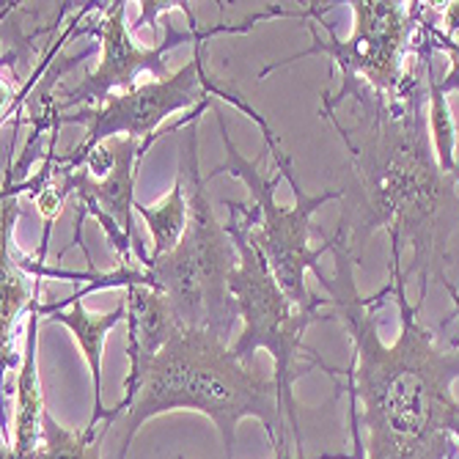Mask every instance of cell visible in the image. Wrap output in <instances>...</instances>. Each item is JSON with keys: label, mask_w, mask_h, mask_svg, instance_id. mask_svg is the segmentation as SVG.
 I'll list each match as a JSON object with an SVG mask.
<instances>
[{"label": "cell", "mask_w": 459, "mask_h": 459, "mask_svg": "<svg viewBox=\"0 0 459 459\" xmlns=\"http://www.w3.org/2000/svg\"><path fill=\"white\" fill-rule=\"evenodd\" d=\"M350 221L342 215L333 234V270L316 273L330 291L352 344V366L330 368L350 380V399L360 402L352 419V459H454L459 432V352L440 350L435 333L421 327L415 314L421 306L407 303L399 262H391V283L371 298L358 295L355 256L347 242ZM344 459V456H319Z\"/></svg>", "instance_id": "6da1fadb"}, {"label": "cell", "mask_w": 459, "mask_h": 459, "mask_svg": "<svg viewBox=\"0 0 459 459\" xmlns=\"http://www.w3.org/2000/svg\"><path fill=\"white\" fill-rule=\"evenodd\" d=\"M419 69L421 58L410 66L402 97L394 102L368 86H358L352 100L363 116L355 127H344L330 110H322V116L342 135L355 169V198L344 204V212L355 210L350 237L355 262H360L363 245L377 229L391 237V262H399L402 245H410L412 262L402 278H419V306H424L429 275L448 262L446 245L459 226V179L446 174L435 157Z\"/></svg>", "instance_id": "7a4b0ae2"}, {"label": "cell", "mask_w": 459, "mask_h": 459, "mask_svg": "<svg viewBox=\"0 0 459 459\" xmlns=\"http://www.w3.org/2000/svg\"><path fill=\"white\" fill-rule=\"evenodd\" d=\"M116 407L124 427L118 459H127L138 429L149 419L174 410L206 415L221 432L226 459H234L239 421L259 419L275 459H289L275 377L242 363L212 330L182 327L154 358L130 366L124 399Z\"/></svg>", "instance_id": "3957f363"}, {"label": "cell", "mask_w": 459, "mask_h": 459, "mask_svg": "<svg viewBox=\"0 0 459 459\" xmlns=\"http://www.w3.org/2000/svg\"><path fill=\"white\" fill-rule=\"evenodd\" d=\"M229 105L242 110L250 121H256V127L262 130V135L267 141V149H270V154H273V160L278 165V174L267 179L259 171L256 160H247L245 154H239V149L234 146L231 135H229L223 113L215 110L226 160L206 179H215L221 174H231V177L245 182V187L250 190V195H254V204H250V206H242L239 201H231V204H234V210L239 215V223H242L247 239L259 247V254L264 256L270 273L275 275L278 286L283 289V295L298 308L319 311L327 300L311 295L308 286H306V273L316 275L322 270L319 256L325 254V250L333 247V239H327L319 247H311V229H314L311 218H314V212L319 210L322 204L339 201V198H344V193L342 190H327V193H319V195H308L303 190V185L298 182L295 162H291V157L278 143L267 118L254 105H247L239 94H234Z\"/></svg>", "instance_id": "277c9868"}, {"label": "cell", "mask_w": 459, "mask_h": 459, "mask_svg": "<svg viewBox=\"0 0 459 459\" xmlns=\"http://www.w3.org/2000/svg\"><path fill=\"white\" fill-rule=\"evenodd\" d=\"M187 187L190 221L171 254L146 259L141 267L152 286L169 298L182 327H204L226 342L239 319L231 273L239 264L234 237L218 221L198 162V121H193L179 146V171Z\"/></svg>", "instance_id": "5b68a950"}, {"label": "cell", "mask_w": 459, "mask_h": 459, "mask_svg": "<svg viewBox=\"0 0 459 459\" xmlns=\"http://www.w3.org/2000/svg\"><path fill=\"white\" fill-rule=\"evenodd\" d=\"M229 234L234 237L239 264L231 273V295L239 311V319L245 322L237 342L231 344V352L242 363H254V355L259 350H267L273 358V377L281 391V410L291 424L298 443V459H303V440H300V427H298V402H295V383L308 374L314 366H300V352H311L303 344V336L311 322L322 319L316 311H306L291 303L283 289L278 286L275 275L270 273L264 256L259 247L247 239L239 215L234 204L229 201Z\"/></svg>", "instance_id": "8992f818"}, {"label": "cell", "mask_w": 459, "mask_h": 459, "mask_svg": "<svg viewBox=\"0 0 459 459\" xmlns=\"http://www.w3.org/2000/svg\"><path fill=\"white\" fill-rule=\"evenodd\" d=\"M355 12V28L350 39H339L327 22L322 28L330 30V39L322 41L314 30L311 50H303L291 58L275 61L262 69L259 77L300 61L311 53L327 56L342 72V86L336 94L322 91V110L336 113V108L352 97L358 86H368L374 94L385 100H399L407 72H402V58L407 53V39L415 30L412 25L424 17V4H399V0H355L347 4Z\"/></svg>", "instance_id": "52a82bcc"}, {"label": "cell", "mask_w": 459, "mask_h": 459, "mask_svg": "<svg viewBox=\"0 0 459 459\" xmlns=\"http://www.w3.org/2000/svg\"><path fill=\"white\" fill-rule=\"evenodd\" d=\"M295 14L303 17L300 12L270 9V12L254 14L250 22L242 28L215 25L210 30H201V36L195 41V50H193V58L182 69L171 72L165 80L138 82L135 89L113 94L102 105L80 108L74 113L56 118L53 138L58 135V127H64V124H86V138H82V143L77 149H72V154H82V152L94 149L97 143L118 138V135H127L135 141H146V138L157 135L160 124L165 118H171L174 113L187 110V108L195 110L204 102H212V97H221L223 82H218L206 74V50H204L206 39H212L223 30H250V25H256L259 20H267V17H295Z\"/></svg>", "instance_id": "ba28073f"}, {"label": "cell", "mask_w": 459, "mask_h": 459, "mask_svg": "<svg viewBox=\"0 0 459 459\" xmlns=\"http://www.w3.org/2000/svg\"><path fill=\"white\" fill-rule=\"evenodd\" d=\"M212 102H204L201 108H195L190 113V118L179 121L177 127L162 130L146 141H135L127 135H118L110 141L97 143L94 149L82 152V154H64V157H50L45 162V169L56 171L64 177L72 198L77 201V212L80 215H91L102 231L108 234L113 250L118 254V267H133L138 264L133 247H135V174L141 157L149 152V146L171 133H182V127H190L193 121H198V116L210 108Z\"/></svg>", "instance_id": "9c48e42d"}, {"label": "cell", "mask_w": 459, "mask_h": 459, "mask_svg": "<svg viewBox=\"0 0 459 459\" xmlns=\"http://www.w3.org/2000/svg\"><path fill=\"white\" fill-rule=\"evenodd\" d=\"M182 12L190 20V30H177L169 20H165V39L154 48H143L133 39L130 28H127V4L118 0V4H105L102 6V17L97 25L74 30L80 33H91L100 39L102 48V58L97 64V69H91L86 77H82L74 89H69L64 97L53 100L50 116L45 121V130L53 133L56 118L72 113V108H94L102 105L105 100H110V91H130L138 86L141 74H152L154 80H165L171 72L165 69V58L169 53L185 41H198L201 28L195 25V14L187 4H182Z\"/></svg>", "instance_id": "30bf717a"}, {"label": "cell", "mask_w": 459, "mask_h": 459, "mask_svg": "<svg viewBox=\"0 0 459 459\" xmlns=\"http://www.w3.org/2000/svg\"><path fill=\"white\" fill-rule=\"evenodd\" d=\"M124 303H127L130 366L154 358L182 330L169 298L149 283H130L124 289Z\"/></svg>", "instance_id": "8fae6325"}, {"label": "cell", "mask_w": 459, "mask_h": 459, "mask_svg": "<svg viewBox=\"0 0 459 459\" xmlns=\"http://www.w3.org/2000/svg\"><path fill=\"white\" fill-rule=\"evenodd\" d=\"M41 314L28 308V333H25V352L17 374L14 388V437L6 459H30L41 446V424H45L48 404L41 399L39 366H36V327Z\"/></svg>", "instance_id": "7c38bea8"}, {"label": "cell", "mask_w": 459, "mask_h": 459, "mask_svg": "<svg viewBox=\"0 0 459 459\" xmlns=\"http://www.w3.org/2000/svg\"><path fill=\"white\" fill-rule=\"evenodd\" d=\"M20 218L17 195H4V363L12 366V327L14 319L36 303L39 281L30 286V273L25 270V256L14 245V223Z\"/></svg>", "instance_id": "4fadbf2b"}, {"label": "cell", "mask_w": 459, "mask_h": 459, "mask_svg": "<svg viewBox=\"0 0 459 459\" xmlns=\"http://www.w3.org/2000/svg\"><path fill=\"white\" fill-rule=\"evenodd\" d=\"M135 212L146 221L149 234H152V254L149 259L165 256L179 245V239L185 237L187 221H190V201H187V187L182 174H177L174 187L169 190L157 206H146V204H135Z\"/></svg>", "instance_id": "5bb4252c"}, {"label": "cell", "mask_w": 459, "mask_h": 459, "mask_svg": "<svg viewBox=\"0 0 459 459\" xmlns=\"http://www.w3.org/2000/svg\"><path fill=\"white\" fill-rule=\"evenodd\" d=\"M424 58V69H427V82H429V108H427V118H429V138H432V149L435 157L440 162V169L446 174L456 171V124L448 108V97L437 89V74L432 69V39L424 30V39L415 48Z\"/></svg>", "instance_id": "9a60e30c"}, {"label": "cell", "mask_w": 459, "mask_h": 459, "mask_svg": "<svg viewBox=\"0 0 459 459\" xmlns=\"http://www.w3.org/2000/svg\"><path fill=\"white\" fill-rule=\"evenodd\" d=\"M110 427L113 421H105L100 427L86 424V429H66L48 410L45 424H41V446L30 459H100L102 440Z\"/></svg>", "instance_id": "2e32d148"}, {"label": "cell", "mask_w": 459, "mask_h": 459, "mask_svg": "<svg viewBox=\"0 0 459 459\" xmlns=\"http://www.w3.org/2000/svg\"><path fill=\"white\" fill-rule=\"evenodd\" d=\"M424 30L432 39V48H440L448 56V74L446 80H437V89L448 97L451 91H459V0L443 4L440 25L427 22Z\"/></svg>", "instance_id": "e0dca14e"}, {"label": "cell", "mask_w": 459, "mask_h": 459, "mask_svg": "<svg viewBox=\"0 0 459 459\" xmlns=\"http://www.w3.org/2000/svg\"><path fill=\"white\" fill-rule=\"evenodd\" d=\"M446 286H448V295H451V300H454V306H456V316H459V289H454L448 281H443Z\"/></svg>", "instance_id": "ac0fdd59"}, {"label": "cell", "mask_w": 459, "mask_h": 459, "mask_svg": "<svg viewBox=\"0 0 459 459\" xmlns=\"http://www.w3.org/2000/svg\"><path fill=\"white\" fill-rule=\"evenodd\" d=\"M456 443H459V432H456Z\"/></svg>", "instance_id": "d6986e66"}]
</instances>
